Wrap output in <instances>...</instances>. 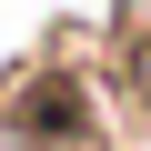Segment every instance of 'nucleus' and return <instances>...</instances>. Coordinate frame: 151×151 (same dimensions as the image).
I'll return each mask as SVG.
<instances>
[{"instance_id": "nucleus-1", "label": "nucleus", "mask_w": 151, "mask_h": 151, "mask_svg": "<svg viewBox=\"0 0 151 151\" xmlns=\"http://www.w3.org/2000/svg\"><path fill=\"white\" fill-rule=\"evenodd\" d=\"M0 151H131L101 20H60L50 50H20L0 70Z\"/></svg>"}, {"instance_id": "nucleus-2", "label": "nucleus", "mask_w": 151, "mask_h": 151, "mask_svg": "<svg viewBox=\"0 0 151 151\" xmlns=\"http://www.w3.org/2000/svg\"><path fill=\"white\" fill-rule=\"evenodd\" d=\"M101 50H111L121 131H131V151H151V10H111L101 20Z\"/></svg>"}]
</instances>
